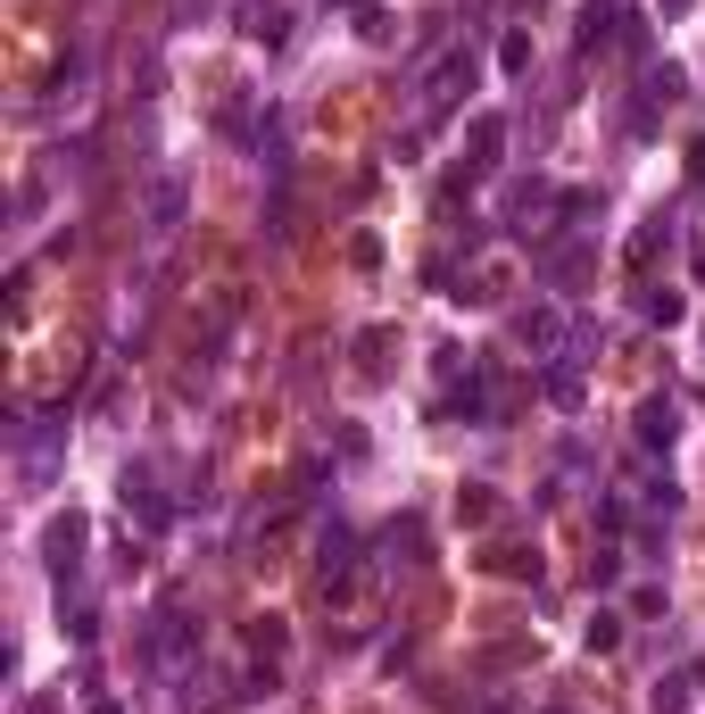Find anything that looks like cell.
I'll use <instances>...</instances> for the list:
<instances>
[{"instance_id": "cell-1", "label": "cell", "mask_w": 705, "mask_h": 714, "mask_svg": "<svg viewBox=\"0 0 705 714\" xmlns=\"http://www.w3.org/2000/svg\"><path fill=\"white\" fill-rule=\"evenodd\" d=\"M465 92H473V50H448L440 67L423 75V117H448Z\"/></svg>"}, {"instance_id": "cell-2", "label": "cell", "mask_w": 705, "mask_h": 714, "mask_svg": "<svg viewBox=\"0 0 705 714\" xmlns=\"http://www.w3.org/2000/svg\"><path fill=\"white\" fill-rule=\"evenodd\" d=\"M672 432H681V407H672V399L639 407V449H672Z\"/></svg>"}, {"instance_id": "cell-3", "label": "cell", "mask_w": 705, "mask_h": 714, "mask_svg": "<svg viewBox=\"0 0 705 714\" xmlns=\"http://www.w3.org/2000/svg\"><path fill=\"white\" fill-rule=\"evenodd\" d=\"M183 648H191V623L183 615H158V623H150V665H183Z\"/></svg>"}, {"instance_id": "cell-4", "label": "cell", "mask_w": 705, "mask_h": 714, "mask_svg": "<svg viewBox=\"0 0 705 714\" xmlns=\"http://www.w3.org/2000/svg\"><path fill=\"white\" fill-rule=\"evenodd\" d=\"M175 225H183V183L158 175V183H150V233H175Z\"/></svg>"}, {"instance_id": "cell-5", "label": "cell", "mask_w": 705, "mask_h": 714, "mask_svg": "<svg viewBox=\"0 0 705 714\" xmlns=\"http://www.w3.org/2000/svg\"><path fill=\"white\" fill-rule=\"evenodd\" d=\"M465 150H473V167H498V150H507V117H473Z\"/></svg>"}, {"instance_id": "cell-6", "label": "cell", "mask_w": 705, "mask_h": 714, "mask_svg": "<svg viewBox=\"0 0 705 714\" xmlns=\"http://www.w3.org/2000/svg\"><path fill=\"white\" fill-rule=\"evenodd\" d=\"M556 333H564L556 308H523L515 316V341H523V349H556Z\"/></svg>"}, {"instance_id": "cell-7", "label": "cell", "mask_w": 705, "mask_h": 714, "mask_svg": "<svg viewBox=\"0 0 705 714\" xmlns=\"http://www.w3.org/2000/svg\"><path fill=\"white\" fill-rule=\"evenodd\" d=\"M540 391H548L556 407H581V366H573V357H556V366L540 374Z\"/></svg>"}, {"instance_id": "cell-8", "label": "cell", "mask_w": 705, "mask_h": 714, "mask_svg": "<svg viewBox=\"0 0 705 714\" xmlns=\"http://www.w3.org/2000/svg\"><path fill=\"white\" fill-rule=\"evenodd\" d=\"M75 548H84V515H59V524H50V565L75 573Z\"/></svg>"}, {"instance_id": "cell-9", "label": "cell", "mask_w": 705, "mask_h": 714, "mask_svg": "<svg viewBox=\"0 0 705 714\" xmlns=\"http://www.w3.org/2000/svg\"><path fill=\"white\" fill-rule=\"evenodd\" d=\"M664 241H672V225H664V216H656V225H639V233H631V250H623V258H631L639 275H648V266H656V250H664Z\"/></svg>"}, {"instance_id": "cell-10", "label": "cell", "mask_w": 705, "mask_h": 714, "mask_svg": "<svg viewBox=\"0 0 705 714\" xmlns=\"http://www.w3.org/2000/svg\"><path fill=\"white\" fill-rule=\"evenodd\" d=\"M498 67H507V75L531 67V34H507V42H498Z\"/></svg>"}, {"instance_id": "cell-11", "label": "cell", "mask_w": 705, "mask_h": 714, "mask_svg": "<svg viewBox=\"0 0 705 714\" xmlns=\"http://www.w3.org/2000/svg\"><path fill=\"white\" fill-rule=\"evenodd\" d=\"M648 316H656V324H681L689 299H681V291H648Z\"/></svg>"}, {"instance_id": "cell-12", "label": "cell", "mask_w": 705, "mask_h": 714, "mask_svg": "<svg viewBox=\"0 0 705 714\" xmlns=\"http://www.w3.org/2000/svg\"><path fill=\"white\" fill-rule=\"evenodd\" d=\"M614 640H623V615H598V623H589V656H606Z\"/></svg>"}, {"instance_id": "cell-13", "label": "cell", "mask_w": 705, "mask_h": 714, "mask_svg": "<svg viewBox=\"0 0 705 714\" xmlns=\"http://www.w3.org/2000/svg\"><path fill=\"white\" fill-rule=\"evenodd\" d=\"M689 706V681H656V714H681Z\"/></svg>"}, {"instance_id": "cell-14", "label": "cell", "mask_w": 705, "mask_h": 714, "mask_svg": "<svg viewBox=\"0 0 705 714\" xmlns=\"http://www.w3.org/2000/svg\"><path fill=\"white\" fill-rule=\"evenodd\" d=\"M25 714H59V690H42V698H25Z\"/></svg>"}, {"instance_id": "cell-15", "label": "cell", "mask_w": 705, "mask_h": 714, "mask_svg": "<svg viewBox=\"0 0 705 714\" xmlns=\"http://www.w3.org/2000/svg\"><path fill=\"white\" fill-rule=\"evenodd\" d=\"M92 714H125V706H117V698H92Z\"/></svg>"}, {"instance_id": "cell-16", "label": "cell", "mask_w": 705, "mask_h": 714, "mask_svg": "<svg viewBox=\"0 0 705 714\" xmlns=\"http://www.w3.org/2000/svg\"><path fill=\"white\" fill-rule=\"evenodd\" d=\"M697 275H705V258H697Z\"/></svg>"}]
</instances>
